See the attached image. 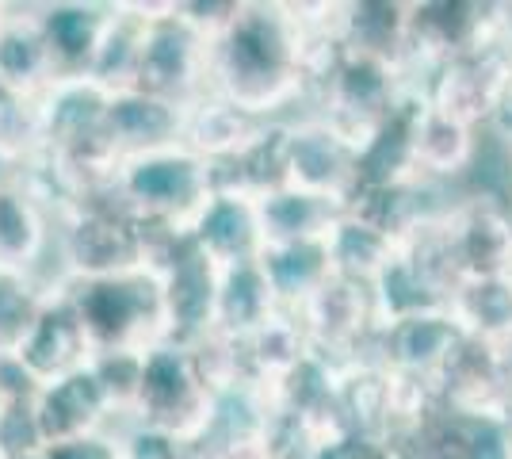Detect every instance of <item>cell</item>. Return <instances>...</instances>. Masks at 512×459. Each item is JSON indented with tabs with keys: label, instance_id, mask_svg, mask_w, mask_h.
Listing matches in <instances>:
<instances>
[{
	"label": "cell",
	"instance_id": "obj_1",
	"mask_svg": "<svg viewBox=\"0 0 512 459\" xmlns=\"http://www.w3.org/2000/svg\"><path fill=\"white\" fill-rule=\"evenodd\" d=\"M337 23V4L241 0L211 43V92L253 119H299L310 108V46Z\"/></svg>",
	"mask_w": 512,
	"mask_h": 459
},
{
	"label": "cell",
	"instance_id": "obj_2",
	"mask_svg": "<svg viewBox=\"0 0 512 459\" xmlns=\"http://www.w3.org/2000/svg\"><path fill=\"white\" fill-rule=\"evenodd\" d=\"M111 188L146 230L188 238L195 219L218 192V173L207 157H199L180 142L115 161Z\"/></svg>",
	"mask_w": 512,
	"mask_h": 459
},
{
	"label": "cell",
	"instance_id": "obj_3",
	"mask_svg": "<svg viewBox=\"0 0 512 459\" xmlns=\"http://www.w3.org/2000/svg\"><path fill=\"white\" fill-rule=\"evenodd\" d=\"M58 268L69 284L150 268V230L115 196L111 180L58 215Z\"/></svg>",
	"mask_w": 512,
	"mask_h": 459
},
{
	"label": "cell",
	"instance_id": "obj_4",
	"mask_svg": "<svg viewBox=\"0 0 512 459\" xmlns=\"http://www.w3.org/2000/svg\"><path fill=\"white\" fill-rule=\"evenodd\" d=\"M77 306L92 352H150L169 341L165 295L157 268H134L100 280L65 284Z\"/></svg>",
	"mask_w": 512,
	"mask_h": 459
},
{
	"label": "cell",
	"instance_id": "obj_5",
	"mask_svg": "<svg viewBox=\"0 0 512 459\" xmlns=\"http://www.w3.org/2000/svg\"><path fill=\"white\" fill-rule=\"evenodd\" d=\"M214 383L207 379L199 352L176 341H161L142 356L138 394L127 421L192 448L211 417Z\"/></svg>",
	"mask_w": 512,
	"mask_h": 459
},
{
	"label": "cell",
	"instance_id": "obj_6",
	"mask_svg": "<svg viewBox=\"0 0 512 459\" xmlns=\"http://www.w3.org/2000/svg\"><path fill=\"white\" fill-rule=\"evenodd\" d=\"M134 88L184 108L211 92V39L184 20L176 0L150 4Z\"/></svg>",
	"mask_w": 512,
	"mask_h": 459
},
{
	"label": "cell",
	"instance_id": "obj_7",
	"mask_svg": "<svg viewBox=\"0 0 512 459\" xmlns=\"http://www.w3.org/2000/svg\"><path fill=\"white\" fill-rule=\"evenodd\" d=\"M505 39L501 4L482 0H425L409 4V46L406 73L413 88L425 96V81L436 66H444L459 54Z\"/></svg>",
	"mask_w": 512,
	"mask_h": 459
},
{
	"label": "cell",
	"instance_id": "obj_8",
	"mask_svg": "<svg viewBox=\"0 0 512 459\" xmlns=\"http://www.w3.org/2000/svg\"><path fill=\"white\" fill-rule=\"evenodd\" d=\"M295 318L306 333L310 352L329 360L333 368L367 360L379 337V310H375L371 284L344 280V276H329Z\"/></svg>",
	"mask_w": 512,
	"mask_h": 459
},
{
	"label": "cell",
	"instance_id": "obj_9",
	"mask_svg": "<svg viewBox=\"0 0 512 459\" xmlns=\"http://www.w3.org/2000/svg\"><path fill=\"white\" fill-rule=\"evenodd\" d=\"M512 96V46L505 39L486 43L470 54H459L436 66L425 81V100L432 108L448 111L451 119L474 131H490L497 111Z\"/></svg>",
	"mask_w": 512,
	"mask_h": 459
},
{
	"label": "cell",
	"instance_id": "obj_10",
	"mask_svg": "<svg viewBox=\"0 0 512 459\" xmlns=\"http://www.w3.org/2000/svg\"><path fill=\"white\" fill-rule=\"evenodd\" d=\"M287 184L314 196L348 199L360 188V146L321 115H299L287 131Z\"/></svg>",
	"mask_w": 512,
	"mask_h": 459
},
{
	"label": "cell",
	"instance_id": "obj_11",
	"mask_svg": "<svg viewBox=\"0 0 512 459\" xmlns=\"http://www.w3.org/2000/svg\"><path fill=\"white\" fill-rule=\"evenodd\" d=\"M161 276V295H165V322H169V341L176 345H203L214 337V318H218V284L222 268L195 249L192 238H180L157 264Z\"/></svg>",
	"mask_w": 512,
	"mask_h": 459
},
{
	"label": "cell",
	"instance_id": "obj_12",
	"mask_svg": "<svg viewBox=\"0 0 512 459\" xmlns=\"http://www.w3.org/2000/svg\"><path fill=\"white\" fill-rule=\"evenodd\" d=\"M451 261L459 280L509 276L512 272V203L493 196L459 192L444 219Z\"/></svg>",
	"mask_w": 512,
	"mask_h": 459
},
{
	"label": "cell",
	"instance_id": "obj_13",
	"mask_svg": "<svg viewBox=\"0 0 512 459\" xmlns=\"http://www.w3.org/2000/svg\"><path fill=\"white\" fill-rule=\"evenodd\" d=\"M463 337L467 333L455 322L448 306L444 310H421V314H409V318L379 326L371 356L383 364L386 372L436 387V379L444 375L448 360L463 345Z\"/></svg>",
	"mask_w": 512,
	"mask_h": 459
},
{
	"label": "cell",
	"instance_id": "obj_14",
	"mask_svg": "<svg viewBox=\"0 0 512 459\" xmlns=\"http://www.w3.org/2000/svg\"><path fill=\"white\" fill-rule=\"evenodd\" d=\"M436 398L448 410L512 421V349L463 337V345L436 379Z\"/></svg>",
	"mask_w": 512,
	"mask_h": 459
},
{
	"label": "cell",
	"instance_id": "obj_15",
	"mask_svg": "<svg viewBox=\"0 0 512 459\" xmlns=\"http://www.w3.org/2000/svg\"><path fill=\"white\" fill-rule=\"evenodd\" d=\"M50 253H58V222L46 203L27 184H12L0 192V268L35 276L46 291H62L58 272L50 268Z\"/></svg>",
	"mask_w": 512,
	"mask_h": 459
},
{
	"label": "cell",
	"instance_id": "obj_16",
	"mask_svg": "<svg viewBox=\"0 0 512 459\" xmlns=\"http://www.w3.org/2000/svg\"><path fill=\"white\" fill-rule=\"evenodd\" d=\"M115 402L104 391L100 375L92 372V364L81 372H69L54 383H43L35 391V421H39V433L43 444H69V440L92 437V433H104L115 425Z\"/></svg>",
	"mask_w": 512,
	"mask_h": 459
},
{
	"label": "cell",
	"instance_id": "obj_17",
	"mask_svg": "<svg viewBox=\"0 0 512 459\" xmlns=\"http://www.w3.org/2000/svg\"><path fill=\"white\" fill-rule=\"evenodd\" d=\"M92 356L96 352H92L85 322H81L77 306L69 299V291L65 287L62 291H50L43 310H39V322L31 326L27 341L16 352L20 368L43 387V383H54V379H62L69 372L88 368Z\"/></svg>",
	"mask_w": 512,
	"mask_h": 459
},
{
	"label": "cell",
	"instance_id": "obj_18",
	"mask_svg": "<svg viewBox=\"0 0 512 459\" xmlns=\"http://www.w3.org/2000/svg\"><path fill=\"white\" fill-rule=\"evenodd\" d=\"M184 123H188L184 104L161 100L142 88H123V92H115L111 111H107V146L115 153V161L180 146Z\"/></svg>",
	"mask_w": 512,
	"mask_h": 459
},
{
	"label": "cell",
	"instance_id": "obj_19",
	"mask_svg": "<svg viewBox=\"0 0 512 459\" xmlns=\"http://www.w3.org/2000/svg\"><path fill=\"white\" fill-rule=\"evenodd\" d=\"M406 444L417 459H512V421L436 406Z\"/></svg>",
	"mask_w": 512,
	"mask_h": 459
},
{
	"label": "cell",
	"instance_id": "obj_20",
	"mask_svg": "<svg viewBox=\"0 0 512 459\" xmlns=\"http://www.w3.org/2000/svg\"><path fill=\"white\" fill-rule=\"evenodd\" d=\"M192 245L203 249L218 268L234 264H253L264 253V230H260V211L256 199L234 188H218L203 215L192 226Z\"/></svg>",
	"mask_w": 512,
	"mask_h": 459
},
{
	"label": "cell",
	"instance_id": "obj_21",
	"mask_svg": "<svg viewBox=\"0 0 512 459\" xmlns=\"http://www.w3.org/2000/svg\"><path fill=\"white\" fill-rule=\"evenodd\" d=\"M111 16H115V4H100V0L39 4V23H43L46 46H50L58 77H73V73L92 69V58L104 43Z\"/></svg>",
	"mask_w": 512,
	"mask_h": 459
},
{
	"label": "cell",
	"instance_id": "obj_22",
	"mask_svg": "<svg viewBox=\"0 0 512 459\" xmlns=\"http://www.w3.org/2000/svg\"><path fill=\"white\" fill-rule=\"evenodd\" d=\"M482 150V131H474L467 123L451 119L448 111L421 104L417 115V127H413V161H417V176L436 180V184H448L459 188L470 176L474 161Z\"/></svg>",
	"mask_w": 512,
	"mask_h": 459
},
{
	"label": "cell",
	"instance_id": "obj_23",
	"mask_svg": "<svg viewBox=\"0 0 512 459\" xmlns=\"http://www.w3.org/2000/svg\"><path fill=\"white\" fill-rule=\"evenodd\" d=\"M58 77L46 46L39 4H4L0 12V81L23 92H43Z\"/></svg>",
	"mask_w": 512,
	"mask_h": 459
},
{
	"label": "cell",
	"instance_id": "obj_24",
	"mask_svg": "<svg viewBox=\"0 0 512 459\" xmlns=\"http://www.w3.org/2000/svg\"><path fill=\"white\" fill-rule=\"evenodd\" d=\"M260 272L276 295L279 310L299 314L321 291V284L333 276V261L325 238L321 241H291V245H264L260 253Z\"/></svg>",
	"mask_w": 512,
	"mask_h": 459
},
{
	"label": "cell",
	"instance_id": "obj_25",
	"mask_svg": "<svg viewBox=\"0 0 512 459\" xmlns=\"http://www.w3.org/2000/svg\"><path fill=\"white\" fill-rule=\"evenodd\" d=\"M264 127V119H253L249 111L234 108L218 92L199 96L188 104V123H184V146L207 157L211 165H226L253 142Z\"/></svg>",
	"mask_w": 512,
	"mask_h": 459
},
{
	"label": "cell",
	"instance_id": "obj_26",
	"mask_svg": "<svg viewBox=\"0 0 512 459\" xmlns=\"http://www.w3.org/2000/svg\"><path fill=\"white\" fill-rule=\"evenodd\" d=\"M256 211H260L264 245H291V241L325 238L333 230V222L344 215V203L287 184L279 192H268V196L256 199Z\"/></svg>",
	"mask_w": 512,
	"mask_h": 459
},
{
	"label": "cell",
	"instance_id": "obj_27",
	"mask_svg": "<svg viewBox=\"0 0 512 459\" xmlns=\"http://www.w3.org/2000/svg\"><path fill=\"white\" fill-rule=\"evenodd\" d=\"M337 39L348 50L390 58L406 66L409 4L402 0H356L337 8Z\"/></svg>",
	"mask_w": 512,
	"mask_h": 459
},
{
	"label": "cell",
	"instance_id": "obj_28",
	"mask_svg": "<svg viewBox=\"0 0 512 459\" xmlns=\"http://www.w3.org/2000/svg\"><path fill=\"white\" fill-rule=\"evenodd\" d=\"M448 310L467 337L497 349H512V272L509 276H478L459 280Z\"/></svg>",
	"mask_w": 512,
	"mask_h": 459
},
{
	"label": "cell",
	"instance_id": "obj_29",
	"mask_svg": "<svg viewBox=\"0 0 512 459\" xmlns=\"http://www.w3.org/2000/svg\"><path fill=\"white\" fill-rule=\"evenodd\" d=\"M279 314V303L272 287L260 272V261L253 264H234L222 268V284H218V318H214V333L241 341L268 326Z\"/></svg>",
	"mask_w": 512,
	"mask_h": 459
},
{
	"label": "cell",
	"instance_id": "obj_30",
	"mask_svg": "<svg viewBox=\"0 0 512 459\" xmlns=\"http://www.w3.org/2000/svg\"><path fill=\"white\" fill-rule=\"evenodd\" d=\"M371 295H375V310H379V326L409 318V314H421V310H444L451 303L448 291L436 284L402 245L394 249V257L375 276Z\"/></svg>",
	"mask_w": 512,
	"mask_h": 459
},
{
	"label": "cell",
	"instance_id": "obj_31",
	"mask_svg": "<svg viewBox=\"0 0 512 459\" xmlns=\"http://www.w3.org/2000/svg\"><path fill=\"white\" fill-rule=\"evenodd\" d=\"M146 20H150V4H115V16L107 23L104 43L92 58L88 77H96L100 85L115 88H134L138 77V58H142V39H146Z\"/></svg>",
	"mask_w": 512,
	"mask_h": 459
},
{
	"label": "cell",
	"instance_id": "obj_32",
	"mask_svg": "<svg viewBox=\"0 0 512 459\" xmlns=\"http://www.w3.org/2000/svg\"><path fill=\"white\" fill-rule=\"evenodd\" d=\"M325 249H329V261H333V276L375 284V276L386 268L398 245L386 238L383 230H375L371 222H363L360 215H352L344 207V215L325 234Z\"/></svg>",
	"mask_w": 512,
	"mask_h": 459
},
{
	"label": "cell",
	"instance_id": "obj_33",
	"mask_svg": "<svg viewBox=\"0 0 512 459\" xmlns=\"http://www.w3.org/2000/svg\"><path fill=\"white\" fill-rule=\"evenodd\" d=\"M46 295L50 291L35 276L0 268V356H16L20 352L31 326L39 322Z\"/></svg>",
	"mask_w": 512,
	"mask_h": 459
},
{
	"label": "cell",
	"instance_id": "obj_34",
	"mask_svg": "<svg viewBox=\"0 0 512 459\" xmlns=\"http://www.w3.org/2000/svg\"><path fill=\"white\" fill-rule=\"evenodd\" d=\"M0 150L12 153L20 165L43 153L39 131V96L0 81Z\"/></svg>",
	"mask_w": 512,
	"mask_h": 459
},
{
	"label": "cell",
	"instance_id": "obj_35",
	"mask_svg": "<svg viewBox=\"0 0 512 459\" xmlns=\"http://www.w3.org/2000/svg\"><path fill=\"white\" fill-rule=\"evenodd\" d=\"M43 459H127V448H123V433L111 425L104 433L69 440V444H54V448L43 452Z\"/></svg>",
	"mask_w": 512,
	"mask_h": 459
},
{
	"label": "cell",
	"instance_id": "obj_36",
	"mask_svg": "<svg viewBox=\"0 0 512 459\" xmlns=\"http://www.w3.org/2000/svg\"><path fill=\"white\" fill-rule=\"evenodd\" d=\"M310 459H383V448H379V444H371V440L337 433L333 440H325Z\"/></svg>",
	"mask_w": 512,
	"mask_h": 459
},
{
	"label": "cell",
	"instance_id": "obj_37",
	"mask_svg": "<svg viewBox=\"0 0 512 459\" xmlns=\"http://www.w3.org/2000/svg\"><path fill=\"white\" fill-rule=\"evenodd\" d=\"M20 180H23V165L12 157V153L0 150V192L12 188V184H20Z\"/></svg>",
	"mask_w": 512,
	"mask_h": 459
},
{
	"label": "cell",
	"instance_id": "obj_38",
	"mask_svg": "<svg viewBox=\"0 0 512 459\" xmlns=\"http://www.w3.org/2000/svg\"><path fill=\"white\" fill-rule=\"evenodd\" d=\"M501 23H505V43L512 46V4H501Z\"/></svg>",
	"mask_w": 512,
	"mask_h": 459
},
{
	"label": "cell",
	"instance_id": "obj_39",
	"mask_svg": "<svg viewBox=\"0 0 512 459\" xmlns=\"http://www.w3.org/2000/svg\"><path fill=\"white\" fill-rule=\"evenodd\" d=\"M8 402H12V398H8V394L0 391V417H4V410H8Z\"/></svg>",
	"mask_w": 512,
	"mask_h": 459
},
{
	"label": "cell",
	"instance_id": "obj_40",
	"mask_svg": "<svg viewBox=\"0 0 512 459\" xmlns=\"http://www.w3.org/2000/svg\"><path fill=\"white\" fill-rule=\"evenodd\" d=\"M0 12H4V0H0Z\"/></svg>",
	"mask_w": 512,
	"mask_h": 459
}]
</instances>
